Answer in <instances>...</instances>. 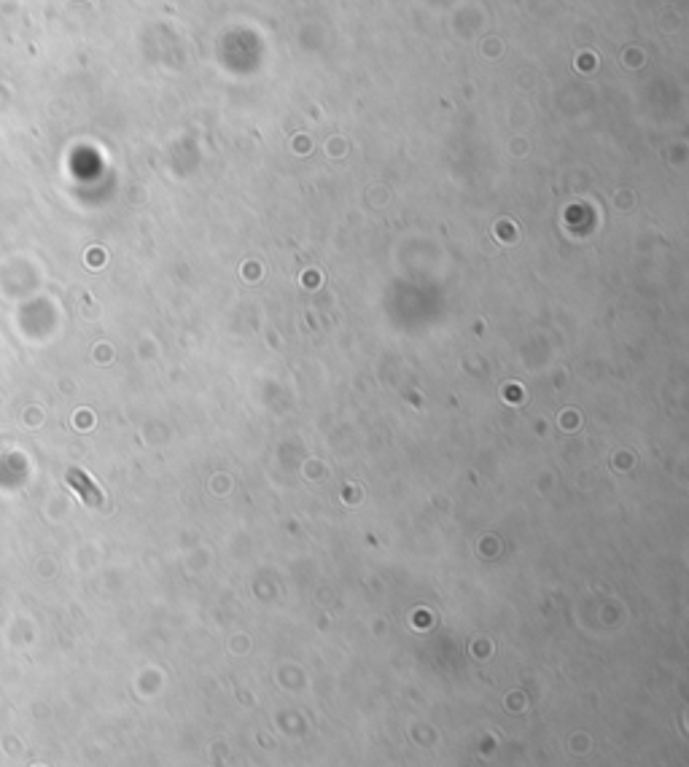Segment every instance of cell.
<instances>
[{
	"label": "cell",
	"mask_w": 689,
	"mask_h": 767,
	"mask_svg": "<svg viewBox=\"0 0 689 767\" xmlns=\"http://www.w3.org/2000/svg\"><path fill=\"white\" fill-rule=\"evenodd\" d=\"M68 485H70V488H75V493H78V495H81L89 506H97V503L102 501L97 485H92L81 468H70V471H68Z\"/></svg>",
	"instance_id": "cell-1"
}]
</instances>
